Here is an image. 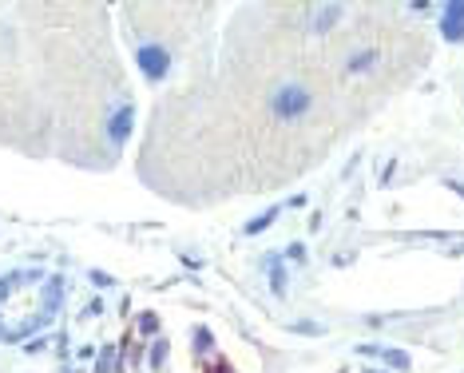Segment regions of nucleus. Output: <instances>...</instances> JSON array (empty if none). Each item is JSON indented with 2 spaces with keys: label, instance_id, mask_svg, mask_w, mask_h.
<instances>
[{
  "label": "nucleus",
  "instance_id": "obj_3",
  "mask_svg": "<svg viewBox=\"0 0 464 373\" xmlns=\"http://www.w3.org/2000/svg\"><path fill=\"white\" fill-rule=\"evenodd\" d=\"M441 32L445 40H464V0H452L441 8Z\"/></svg>",
  "mask_w": 464,
  "mask_h": 373
},
{
  "label": "nucleus",
  "instance_id": "obj_2",
  "mask_svg": "<svg viewBox=\"0 0 464 373\" xmlns=\"http://www.w3.org/2000/svg\"><path fill=\"white\" fill-rule=\"evenodd\" d=\"M135 60H139V72L151 83L167 80V72H171V52L163 48V44H143V48L135 52Z\"/></svg>",
  "mask_w": 464,
  "mask_h": 373
},
{
  "label": "nucleus",
  "instance_id": "obj_11",
  "mask_svg": "<svg viewBox=\"0 0 464 373\" xmlns=\"http://www.w3.org/2000/svg\"><path fill=\"white\" fill-rule=\"evenodd\" d=\"M139 330H143V334H155V330H159L155 314H143V318H139Z\"/></svg>",
  "mask_w": 464,
  "mask_h": 373
},
{
  "label": "nucleus",
  "instance_id": "obj_6",
  "mask_svg": "<svg viewBox=\"0 0 464 373\" xmlns=\"http://www.w3.org/2000/svg\"><path fill=\"white\" fill-rule=\"evenodd\" d=\"M337 17H341V4H325V8H318V20H314V32H330L337 24Z\"/></svg>",
  "mask_w": 464,
  "mask_h": 373
},
{
  "label": "nucleus",
  "instance_id": "obj_1",
  "mask_svg": "<svg viewBox=\"0 0 464 373\" xmlns=\"http://www.w3.org/2000/svg\"><path fill=\"white\" fill-rule=\"evenodd\" d=\"M310 108H314V96H310V88H302V83H282L274 92V115L282 123H298Z\"/></svg>",
  "mask_w": 464,
  "mask_h": 373
},
{
  "label": "nucleus",
  "instance_id": "obj_4",
  "mask_svg": "<svg viewBox=\"0 0 464 373\" xmlns=\"http://www.w3.org/2000/svg\"><path fill=\"white\" fill-rule=\"evenodd\" d=\"M131 123H135V112L123 103V108H119V112H112V119H108V139H112V143H128Z\"/></svg>",
  "mask_w": 464,
  "mask_h": 373
},
{
  "label": "nucleus",
  "instance_id": "obj_12",
  "mask_svg": "<svg viewBox=\"0 0 464 373\" xmlns=\"http://www.w3.org/2000/svg\"><path fill=\"white\" fill-rule=\"evenodd\" d=\"M194 338H199V341H194V345H199V350H207V345H210V334H207V330H199V334H194Z\"/></svg>",
  "mask_w": 464,
  "mask_h": 373
},
{
  "label": "nucleus",
  "instance_id": "obj_8",
  "mask_svg": "<svg viewBox=\"0 0 464 373\" xmlns=\"http://www.w3.org/2000/svg\"><path fill=\"white\" fill-rule=\"evenodd\" d=\"M369 64H377V52H357L350 60V72H365Z\"/></svg>",
  "mask_w": 464,
  "mask_h": 373
},
{
  "label": "nucleus",
  "instance_id": "obj_10",
  "mask_svg": "<svg viewBox=\"0 0 464 373\" xmlns=\"http://www.w3.org/2000/svg\"><path fill=\"white\" fill-rule=\"evenodd\" d=\"M385 361H389V365H409V357L401 354V350H385Z\"/></svg>",
  "mask_w": 464,
  "mask_h": 373
},
{
  "label": "nucleus",
  "instance_id": "obj_7",
  "mask_svg": "<svg viewBox=\"0 0 464 373\" xmlns=\"http://www.w3.org/2000/svg\"><path fill=\"white\" fill-rule=\"evenodd\" d=\"M270 290L274 294H286V266H282V262H278V266L270 262Z\"/></svg>",
  "mask_w": 464,
  "mask_h": 373
},
{
  "label": "nucleus",
  "instance_id": "obj_9",
  "mask_svg": "<svg viewBox=\"0 0 464 373\" xmlns=\"http://www.w3.org/2000/svg\"><path fill=\"white\" fill-rule=\"evenodd\" d=\"M274 219H278V207H274V211H266L262 219H254V223H246V234H258V230H266Z\"/></svg>",
  "mask_w": 464,
  "mask_h": 373
},
{
  "label": "nucleus",
  "instance_id": "obj_5",
  "mask_svg": "<svg viewBox=\"0 0 464 373\" xmlns=\"http://www.w3.org/2000/svg\"><path fill=\"white\" fill-rule=\"evenodd\" d=\"M40 270H12V274H4L0 278V302L4 298H12L17 290H24V286H32V282H40Z\"/></svg>",
  "mask_w": 464,
  "mask_h": 373
},
{
  "label": "nucleus",
  "instance_id": "obj_13",
  "mask_svg": "<svg viewBox=\"0 0 464 373\" xmlns=\"http://www.w3.org/2000/svg\"><path fill=\"white\" fill-rule=\"evenodd\" d=\"M92 282H96V286H112V278L103 274V270H96V274H92Z\"/></svg>",
  "mask_w": 464,
  "mask_h": 373
}]
</instances>
